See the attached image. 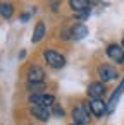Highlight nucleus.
Segmentation results:
<instances>
[{
	"label": "nucleus",
	"mask_w": 124,
	"mask_h": 125,
	"mask_svg": "<svg viewBox=\"0 0 124 125\" xmlns=\"http://www.w3.org/2000/svg\"><path fill=\"white\" fill-rule=\"evenodd\" d=\"M45 60H47V63H48L50 67H54V69H62V67L66 65L64 55H60V53L55 52V50H47V52H45Z\"/></svg>",
	"instance_id": "obj_1"
},
{
	"label": "nucleus",
	"mask_w": 124,
	"mask_h": 125,
	"mask_svg": "<svg viewBox=\"0 0 124 125\" xmlns=\"http://www.w3.org/2000/svg\"><path fill=\"white\" fill-rule=\"evenodd\" d=\"M29 103L31 104H36V106H43V108H48V106H54L55 104V98L52 94H31L29 98Z\"/></svg>",
	"instance_id": "obj_2"
},
{
	"label": "nucleus",
	"mask_w": 124,
	"mask_h": 125,
	"mask_svg": "<svg viewBox=\"0 0 124 125\" xmlns=\"http://www.w3.org/2000/svg\"><path fill=\"white\" fill-rule=\"evenodd\" d=\"M72 118H74V123L86 125V123L90 122V113H88V110H86L83 104H78V106L72 110Z\"/></svg>",
	"instance_id": "obj_3"
},
{
	"label": "nucleus",
	"mask_w": 124,
	"mask_h": 125,
	"mask_svg": "<svg viewBox=\"0 0 124 125\" xmlns=\"http://www.w3.org/2000/svg\"><path fill=\"white\" fill-rule=\"evenodd\" d=\"M122 91H124V79L121 81V84L115 87V91L112 93V96H110V99H109V103H107V113H114V110H115V106H117V103H119V99H121V96H122Z\"/></svg>",
	"instance_id": "obj_4"
},
{
	"label": "nucleus",
	"mask_w": 124,
	"mask_h": 125,
	"mask_svg": "<svg viewBox=\"0 0 124 125\" xmlns=\"http://www.w3.org/2000/svg\"><path fill=\"white\" fill-rule=\"evenodd\" d=\"M98 75H100L102 82H109V81H114V79L117 77V70H115L112 65L103 63V65L98 67Z\"/></svg>",
	"instance_id": "obj_5"
},
{
	"label": "nucleus",
	"mask_w": 124,
	"mask_h": 125,
	"mask_svg": "<svg viewBox=\"0 0 124 125\" xmlns=\"http://www.w3.org/2000/svg\"><path fill=\"white\" fill-rule=\"evenodd\" d=\"M107 55L115 62V63H122L124 62V48L119 45H109L107 46Z\"/></svg>",
	"instance_id": "obj_6"
},
{
	"label": "nucleus",
	"mask_w": 124,
	"mask_h": 125,
	"mask_svg": "<svg viewBox=\"0 0 124 125\" xmlns=\"http://www.w3.org/2000/svg\"><path fill=\"white\" fill-rule=\"evenodd\" d=\"M105 94V86L103 82H91L88 86V96L91 99H102V96Z\"/></svg>",
	"instance_id": "obj_7"
},
{
	"label": "nucleus",
	"mask_w": 124,
	"mask_h": 125,
	"mask_svg": "<svg viewBox=\"0 0 124 125\" xmlns=\"http://www.w3.org/2000/svg\"><path fill=\"white\" fill-rule=\"evenodd\" d=\"M88 106H90V111H91L95 116H102V115L107 113V104H105L102 99H91Z\"/></svg>",
	"instance_id": "obj_8"
},
{
	"label": "nucleus",
	"mask_w": 124,
	"mask_h": 125,
	"mask_svg": "<svg viewBox=\"0 0 124 125\" xmlns=\"http://www.w3.org/2000/svg\"><path fill=\"white\" fill-rule=\"evenodd\" d=\"M43 79H45V72H43L41 67L33 65V67L28 70V81H29V82H43Z\"/></svg>",
	"instance_id": "obj_9"
},
{
	"label": "nucleus",
	"mask_w": 124,
	"mask_h": 125,
	"mask_svg": "<svg viewBox=\"0 0 124 125\" xmlns=\"http://www.w3.org/2000/svg\"><path fill=\"white\" fill-rule=\"evenodd\" d=\"M31 115L41 122H47L48 116H50V111L48 108H43V106H36V104H31Z\"/></svg>",
	"instance_id": "obj_10"
},
{
	"label": "nucleus",
	"mask_w": 124,
	"mask_h": 125,
	"mask_svg": "<svg viewBox=\"0 0 124 125\" xmlns=\"http://www.w3.org/2000/svg\"><path fill=\"white\" fill-rule=\"evenodd\" d=\"M71 36H72L74 40H83L84 36H88V28H86L84 24H76V26H72V29H71Z\"/></svg>",
	"instance_id": "obj_11"
},
{
	"label": "nucleus",
	"mask_w": 124,
	"mask_h": 125,
	"mask_svg": "<svg viewBox=\"0 0 124 125\" xmlns=\"http://www.w3.org/2000/svg\"><path fill=\"white\" fill-rule=\"evenodd\" d=\"M69 5L74 12H86L88 10V0H69Z\"/></svg>",
	"instance_id": "obj_12"
},
{
	"label": "nucleus",
	"mask_w": 124,
	"mask_h": 125,
	"mask_svg": "<svg viewBox=\"0 0 124 125\" xmlns=\"http://www.w3.org/2000/svg\"><path fill=\"white\" fill-rule=\"evenodd\" d=\"M43 36H45V24H43V22H38V24L35 26V31H33V43L41 41Z\"/></svg>",
	"instance_id": "obj_13"
},
{
	"label": "nucleus",
	"mask_w": 124,
	"mask_h": 125,
	"mask_svg": "<svg viewBox=\"0 0 124 125\" xmlns=\"http://www.w3.org/2000/svg\"><path fill=\"white\" fill-rule=\"evenodd\" d=\"M12 12H14V7H12V4H2V5H0V14H2V17H5V19H11Z\"/></svg>",
	"instance_id": "obj_14"
},
{
	"label": "nucleus",
	"mask_w": 124,
	"mask_h": 125,
	"mask_svg": "<svg viewBox=\"0 0 124 125\" xmlns=\"http://www.w3.org/2000/svg\"><path fill=\"white\" fill-rule=\"evenodd\" d=\"M28 89L33 91L35 94H41V91L45 89V82H29L28 84Z\"/></svg>",
	"instance_id": "obj_15"
},
{
	"label": "nucleus",
	"mask_w": 124,
	"mask_h": 125,
	"mask_svg": "<svg viewBox=\"0 0 124 125\" xmlns=\"http://www.w3.org/2000/svg\"><path fill=\"white\" fill-rule=\"evenodd\" d=\"M54 113H55L57 116H64V111H62V108H60L59 104H54Z\"/></svg>",
	"instance_id": "obj_16"
},
{
	"label": "nucleus",
	"mask_w": 124,
	"mask_h": 125,
	"mask_svg": "<svg viewBox=\"0 0 124 125\" xmlns=\"http://www.w3.org/2000/svg\"><path fill=\"white\" fill-rule=\"evenodd\" d=\"M71 125H79V123H71Z\"/></svg>",
	"instance_id": "obj_17"
},
{
	"label": "nucleus",
	"mask_w": 124,
	"mask_h": 125,
	"mask_svg": "<svg viewBox=\"0 0 124 125\" xmlns=\"http://www.w3.org/2000/svg\"><path fill=\"white\" fill-rule=\"evenodd\" d=\"M122 48H124V41H122Z\"/></svg>",
	"instance_id": "obj_18"
}]
</instances>
